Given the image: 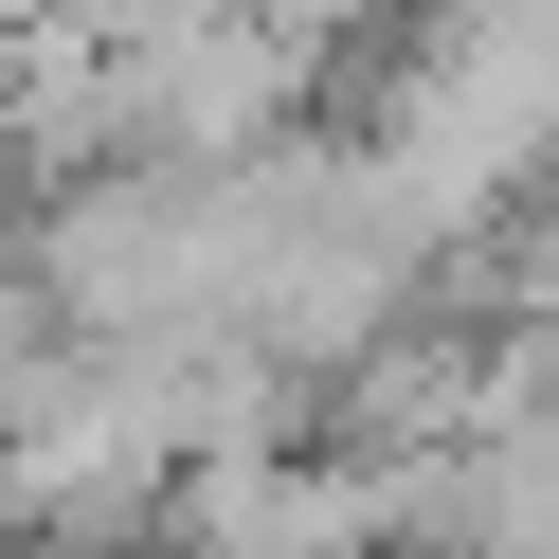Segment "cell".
<instances>
[{
	"label": "cell",
	"instance_id": "cell-1",
	"mask_svg": "<svg viewBox=\"0 0 559 559\" xmlns=\"http://www.w3.org/2000/svg\"><path fill=\"white\" fill-rule=\"evenodd\" d=\"M145 559H253V542H145Z\"/></svg>",
	"mask_w": 559,
	"mask_h": 559
}]
</instances>
